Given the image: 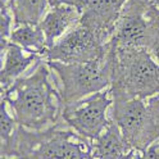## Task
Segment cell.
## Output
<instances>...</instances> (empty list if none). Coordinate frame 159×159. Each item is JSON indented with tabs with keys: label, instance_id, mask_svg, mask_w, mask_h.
Wrapping results in <instances>:
<instances>
[{
	"label": "cell",
	"instance_id": "obj_1",
	"mask_svg": "<svg viewBox=\"0 0 159 159\" xmlns=\"http://www.w3.org/2000/svg\"><path fill=\"white\" fill-rule=\"evenodd\" d=\"M61 99L49 82L45 64L31 76L17 78L3 93V100L12 108L17 123L31 130H40L54 121Z\"/></svg>",
	"mask_w": 159,
	"mask_h": 159
},
{
	"label": "cell",
	"instance_id": "obj_2",
	"mask_svg": "<svg viewBox=\"0 0 159 159\" xmlns=\"http://www.w3.org/2000/svg\"><path fill=\"white\" fill-rule=\"evenodd\" d=\"M113 49V48H112ZM113 95L117 99H144L159 93V66L145 49L116 50Z\"/></svg>",
	"mask_w": 159,
	"mask_h": 159
},
{
	"label": "cell",
	"instance_id": "obj_3",
	"mask_svg": "<svg viewBox=\"0 0 159 159\" xmlns=\"http://www.w3.org/2000/svg\"><path fill=\"white\" fill-rule=\"evenodd\" d=\"M62 81V100L71 104L91 94L103 91L113 81L114 53L111 48L103 55L89 62H48Z\"/></svg>",
	"mask_w": 159,
	"mask_h": 159
},
{
	"label": "cell",
	"instance_id": "obj_4",
	"mask_svg": "<svg viewBox=\"0 0 159 159\" xmlns=\"http://www.w3.org/2000/svg\"><path fill=\"white\" fill-rule=\"evenodd\" d=\"M159 43V9L153 0H128L113 31L116 50L155 49Z\"/></svg>",
	"mask_w": 159,
	"mask_h": 159
},
{
	"label": "cell",
	"instance_id": "obj_5",
	"mask_svg": "<svg viewBox=\"0 0 159 159\" xmlns=\"http://www.w3.org/2000/svg\"><path fill=\"white\" fill-rule=\"evenodd\" d=\"M113 119L128 145L139 150H145L159 136V123L143 99H117Z\"/></svg>",
	"mask_w": 159,
	"mask_h": 159
},
{
	"label": "cell",
	"instance_id": "obj_6",
	"mask_svg": "<svg viewBox=\"0 0 159 159\" xmlns=\"http://www.w3.org/2000/svg\"><path fill=\"white\" fill-rule=\"evenodd\" d=\"M111 103L108 90L91 94L84 100L66 104L63 119L82 137L96 140L111 123L107 118Z\"/></svg>",
	"mask_w": 159,
	"mask_h": 159
},
{
	"label": "cell",
	"instance_id": "obj_7",
	"mask_svg": "<svg viewBox=\"0 0 159 159\" xmlns=\"http://www.w3.org/2000/svg\"><path fill=\"white\" fill-rule=\"evenodd\" d=\"M104 41L94 30L78 22L73 28L50 49H48V62L80 63L89 62L103 55L107 50Z\"/></svg>",
	"mask_w": 159,
	"mask_h": 159
},
{
	"label": "cell",
	"instance_id": "obj_8",
	"mask_svg": "<svg viewBox=\"0 0 159 159\" xmlns=\"http://www.w3.org/2000/svg\"><path fill=\"white\" fill-rule=\"evenodd\" d=\"M127 2L128 0H86L80 22L94 30L104 41L107 36L114 31Z\"/></svg>",
	"mask_w": 159,
	"mask_h": 159
},
{
	"label": "cell",
	"instance_id": "obj_9",
	"mask_svg": "<svg viewBox=\"0 0 159 159\" xmlns=\"http://www.w3.org/2000/svg\"><path fill=\"white\" fill-rule=\"evenodd\" d=\"M71 132H54L40 144L37 159H86L87 153L84 150L81 141H75Z\"/></svg>",
	"mask_w": 159,
	"mask_h": 159
},
{
	"label": "cell",
	"instance_id": "obj_10",
	"mask_svg": "<svg viewBox=\"0 0 159 159\" xmlns=\"http://www.w3.org/2000/svg\"><path fill=\"white\" fill-rule=\"evenodd\" d=\"M81 12L72 5H55L52 7L43 21L39 23V27L43 30L46 37L48 49H50L55 43V39L73 28L81 19Z\"/></svg>",
	"mask_w": 159,
	"mask_h": 159
},
{
	"label": "cell",
	"instance_id": "obj_11",
	"mask_svg": "<svg viewBox=\"0 0 159 159\" xmlns=\"http://www.w3.org/2000/svg\"><path fill=\"white\" fill-rule=\"evenodd\" d=\"M3 50V68H2V89L3 91L11 86L17 77L23 73L28 66L36 59V53L27 54L23 48L9 41L7 46L2 48Z\"/></svg>",
	"mask_w": 159,
	"mask_h": 159
},
{
	"label": "cell",
	"instance_id": "obj_12",
	"mask_svg": "<svg viewBox=\"0 0 159 159\" xmlns=\"http://www.w3.org/2000/svg\"><path fill=\"white\" fill-rule=\"evenodd\" d=\"M128 146L117 123L111 122L95 140L94 153L100 159H125Z\"/></svg>",
	"mask_w": 159,
	"mask_h": 159
},
{
	"label": "cell",
	"instance_id": "obj_13",
	"mask_svg": "<svg viewBox=\"0 0 159 159\" xmlns=\"http://www.w3.org/2000/svg\"><path fill=\"white\" fill-rule=\"evenodd\" d=\"M7 3L13 14L14 26H37L46 12L48 0H2Z\"/></svg>",
	"mask_w": 159,
	"mask_h": 159
},
{
	"label": "cell",
	"instance_id": "obj_14",
	"mask_svg": "<svg viewBox=\"0 0 159 159\" xmlns=\"http://www.w3.org/2000/svg\"><path fill=\"white\" fill-rule=\"evenodd\" d=\"M9 41L14 43L23 48L27 52H32L36 54H41L48 52L46 37L43 30L37 26L23 25L16 27V30L11 34Z\"/></svg>",
	"mask_w": 159,
	"mask_h": 159
},
{
	"label": "cell",
	"instance_id": "obj_15",
	"mask_svg": "<svg viewBox=\"0 0 159 159\" xmlns=\"http://www.w3.org/2000/svg\"><path fill=\"white\" fill-rule=\"evenodd\" d=\"M7 102H2V140H3V148H5L12 139V134L14 131V119L9 116L7 111Z\"/></svg>",
	"mask_w": 159,
	"mask_h": 159
},
{
	"label": "cell",
	"instance_id": "obj_16",
	"mask_svg": "<svg viewBox=\"0 0 159 159\" xmlns=\"http://www.w3.org/2000/svg\"><path fill=\"white\" fill-rule=\"evenodd\" d=\"M125 159H159V153L155 150V149L149 145L145 150H137L136 152H131L128 153Z\"/></svg>",
	"mask_w": 159,
	"mask_h": 159
},
{
	"label": "cell",
	"instance_id": "obj_17",
	"mask_svg": "<svg viewBox=\"0 0 159 159\" xmlns=\"http://www.w3.org/2000/svg\"><path fill=\"white\" fill-rule=\"evenodd\" d=\"M49 4H50V7L62 5V4L72 5V7L77 8L78 11L82 13V9H84V7L86 4V0H49Z\"/></svg>",
	"mask_w": 159,
	"mask_h": 159
},
{
	"label": "cell",
	"instance_id": "obj_18",
	"mask_svg": "<svg viewBox=\"0 0 159 159\" xmlns=\"http://www.w3.org/2000/svg\"><path fill=\"white\" fill-rule=\"evenodd\" d=\"M149 108H150L153 116L155 117L157 122L159 123V100H153V102L150 103V105H149Z\"/></svg>",
	"mask_w": 159,
	"mask_h": 159
},
{
	"label": "cell",
	"instance_id": "obj_19",
	"mask_svg": "<svg viewBox=\"0 0 159 159\" xmlns=\"http://www.w3.org/2000/svg\"><path fill=\"white\" fill-rule=\"evenodd\" d=\"M154 53H155V57H157L158 62H159V43L157 44V46H155V49H154Z\"/></svg>",
	"mask_w": 159,
	"mask_h": 159
},
{
	"label": "cell",
	"instance_id": "obj_20",
	"mask_svg": "<svg viewBox=\"0 0 159 159\" xmlns=\"http://www.w3.org/2000/svg\"><path fill=\"white\" fill-rule=\"evenodd\" d=\"M153 3H154V4L157 5V8L159 9V0H153Z\"/></svg>",
	"mask_w": 159,
	"mask_h": 159
},
{
	"label": "cell",
	"instance_id": "obj_21",
	"mask_svg": "<svg viewBox=\"0 0 159 159\" xmlns=\"http://www.w3.org/2000/svg\"><path fill=\"white\" fill-rule=\"evenodd\" d=\"M3 159H5V158H3Z\"/></svg>",
	"mask_w": 159,
	"mask_h": 159
}]
</instances>
